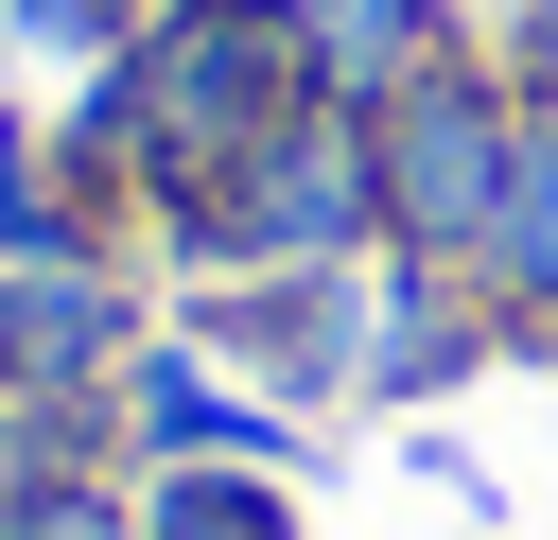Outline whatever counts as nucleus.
Instances as JSON below:
<instances>
[{"label": "nucleus", "instance_id": "obj_1", "mask_svg": "<svg viewBox=\"0 0 558 540\" xmlns=\"http://www.w3.org/2000/svg\"><path fill=\"white\" fill-rule=\"evenodd\" d=\"M418 244H488V209H506V139H488V87H453V70H418L401 87V192H384Z\"/></svg>", "mask_w": 558, "mask_h": 540}, {"label": "nucleus", "instance_id": "obj_2", "mask_svg": "<svg viewBox=\"0 0 558 540\" xmlns=\"http://www.w3.org/2000/svg\"><path fill=\"white\" fill-rule=\"evenodd\" d=\"M384 192H366V157H331V139H279L262 174H244V209H227V244H349Z\"/></svg>", "mask_w": 558, "mask_h": 540}, {"label": "nucleus", "instance_id": "obj_3", "mask_svg": "<svg viewBox=\"0 0 558 540\" xmlns=\"http://www.w3.org/2000/svg\"><path fill=\"white\" fill-rule=\"evenodd\" d=\"M488 261H506L523 296H558V139H541V157H506V209H488Z\"/></svg>", "mask_w": 558, "mask_h": 540}, {"label": "nucleus", "instance_id": "obj_4", "mask_svg": "<svg viewBox=\"0 0 558 540\" xmlns=\"http://www.w3.org/2000/svg\"><path fill=\"white\" fill-rule=\"evenodd\" d=\"M157 540H296V505H279L262 470H192V488L157 505Z\"/></svg>", "mask_w": 558, "mask_h": 540}, {"label": "nucleus", "instance_id": "obj_5", "mask_svg": "<svg viewBox=\"0 0 558 540\" xmlns=\"http://www.w3.org/2000/svg\"><path fill=\"white\" fill-rule=\"evenodd\" d=\"M0 244H35V157L0 139Z\"/></svg>", "mask_w": 558, "mask_h": 540}, {"label": "nucleus", "instance_id": "obj_6", "mask_svg": "<svg viewBox=\"0 0 558 540\" xmlns=\"http://www.w3.org/2000/svg\"><path fill=\"white\" fill-rule=\"evenodd\" d=\"M17 540H122V523H105V505H35Z\"/></svg>", "mask_w": 558, "mask_h": 540}]
</instances>
